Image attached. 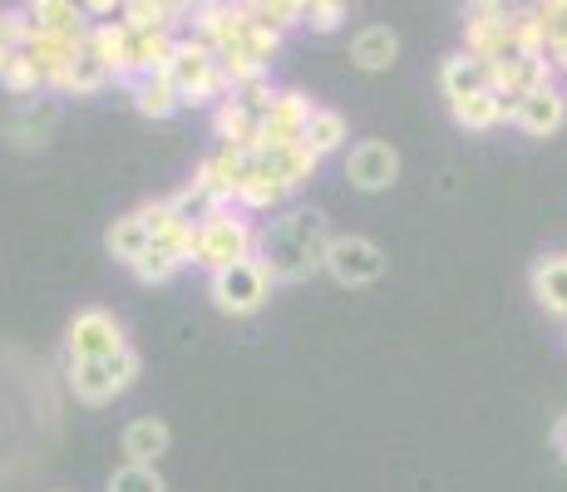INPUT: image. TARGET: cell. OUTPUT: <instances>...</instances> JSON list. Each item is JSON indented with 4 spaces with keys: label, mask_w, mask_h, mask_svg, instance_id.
I'll use <instances>...</instances> for the list:
<instances>
[{
    "label": "cell",
    "mask_w": 567,
    "mask_h": 492,
    "mask_svg": "<svg viewBox=\"0 0 567 492\" xmlns=\"http://www.w3.org/2000/svg\"><path fill=\"white\" fill-rule=\"evenodd\" d=\"M118 20H124L128 30H173L168 25V6H163V0H124Z\"/></svg>",
    "instance_id": "cell-31"
},
{
    "label": "cell",
    "mask_w": 567,
    "mask_h": 492,
    "mask_svg": "<svg viewBox=\"0 0 567 492\" xmlns=\"http://www.w3.org/2000/svg\"><path fill=\"white\" fill-rule=\"evenodd\" d=\"M548 60L558 64V74H567V45H563V50H548Z\"/></svg>",
    "instance_id": "cell-40"
},
{
    "label": "cell",
    "mask_w": 567,
    "mask_h": 492,
    "mask_svg": "<svg viewBox=\"0 0 567 492\" xmlns=\"http://www.w3.org/2000/svg\"><path fill=\"white\" fill-rule=\"evenodd\" d=\"M54 492H64V488H54Z\"/></svg>",
    "instance_id": "cell-43"
},
{
    "label": "cell",
    "mask_w": 567,
    "mask_h": 492,
    "mask_svg": "<svg viewBox=\"0 0 567 492\" xmlns=\"http://www.w3.org/2000/svg\"><path fill=\"white\" fill-rule=\"evenodd\" d=\"M223 80H227V90H247V84H257V80H267V60H257L252 50H227L223 54Z\"/></svg>",
    "instance_id": "cell-29"
},
{
    "label": "cell",
    "mask_w": 567,
    "mask_h": 492,
    "mask_svg": "<svg viewBox=\"0 0 567 492\" xmlns=\"http://www.w3.org/2000/svg\"><path fill=\"white\" fill-rule=\"evenodd\" d=\"M134 108L144 118H173L183 108V98L168 74H144V80H134Z\"/></svg>",
    "instance_id": "cell-22"
},
{
    "label": "cell",
    "mask_w": 567,
    "mask_h": 492,
    "mask_svg": "<svg viewBox=\"0 0 567 492\" xmlns=\"http://www.w3.org/2000/svg\"><path fill=\"white\" fill-rule=\"evenodd\" d=\"M25 15L35 20V30L50 35H70V40H90V15L80 10V0H25Z\"/></svg>",
    "instance_id": "cell-15"
},
{
    "label": "cell",
    "mask_w": 567,
    "mask_h": 492,
    "mask_svg": "<svg viewBox=\"0 0 567 492\" xmlns=\"http://www.w3.org/2000/svg\"><path fill=\"white\" fill-rule=\"evenodd\" d=\"M508 10L514 6H484V0H468L464 10V50L478 60H504L508 50Z\"/></svg>",
    "instance_id": "cell-9"
},
{
    "label": "cell",
    "mask_w": 567,
    "mask_h": 492,
    "mask_svg": "<svg viewBox=\"0 0 567 492\" xmlns=\"http://www.w3.org/2000/svg\"><path fill=\"white\" fill-rule=\"evenodd\" d=\"M252 6V20H261V25H277V30H291V25H301V6L297 0H247Z\"/></svg>",
    "instance_id": "cell-33"
},
{
    "label": "cell",
    "mask_w": 567,
    "mask_h": 492,
    "mask_svg": "<svg viewBox=\"0 0 567 492\" xmlns=\"http://www.w3.org/2000/svg\"><path fill=\"white\" fill-rule=\"evenodd\" d=\"M198 227H203L198 266L223 271V266H233V261H252V257H257V237H261V227L247 222L243 207L207 202V212L198 217Z\"/></svg>",
    "instance_id": "cell-3"
},
{
    "label": "cell",
    "mask_w": 567,
    "mask_h": 492,
    "mask_svg": "<svg viewBox=\"0 0 567 492\" xmlns=\"http://www.w3.org/2000/svg\"><path fill=\"white\" fill-rule=\"evenodd\" d=\"M64 375H70V389L80 404H90V409H104V404H114L118 394H128L138 385V375H144V359H138V349H118L114 359H70L64 355Z\"/></svg>",
    "instance_id": "cell-2"
},
{
    "label": "cell",
    "mask_w": 567,
    "mask_h": 492,
    "mask_svg": "<svg viewBox=\"0 0 567 492\" xmlns=\"http://www.w3.org/2000/svg\"><path fill=\"white\" fill-rule=\"evenodd\" d=\"M128 271H134V281H138V286H168V281L183 271V261L173 257V251L163 247V242H154V247H148L144 257H138Z\"/></svg>",
    "instance_id": "cell-26"
},
{
    "label": "cell",
    "mask_w": 567,
    "mask_h": 492,
    "mask_svg": "<svg viewBox=\"0 0 567 492\" xmlns=\"http://www.w3.org/2000/svg\"><path fill=\"white\" fill-rule=\"evenodd\" d=\"M508 50L514 54H548V30H543V20L533 6L508 10Z\"/></svg>",
    "instance_id": "cell-24"
},
{
    "label": "cell",
    "mask_w": 567,
    "mask_h": 492,
    "mask_svg": "<svg viewBox=\"0 0 567 492\" xmlns=\"http://www.w3.org/2000/svg\"><path fill=\"white\" fill-rule=\"evenodd\" d=\"M16 54H20V50H6V45H0V74L10 70V60H16Z\"/></svg>",
    "instance_id": "cell-41"
},
{
    "label": "cell",
    "mask_w": 567,
    "mask_h": 492,
    "mask_svg": "<svg viewBox=\"0 0 567 492\" xmlns=\"http://www.w3.org/2000/svg\"><path fill=\"white\" fill-rule=\"evenodd\" d=\"M440 90L444 98H468V94H478V90H488V60H478V54H450V60L440 64Z\"/></svg>",
    "instance_id": "cell-17"
},
{
    "label": "cell",
    "mask_w": 567,
    "mask_h": 492,
    "mask_svg": "<svg viewBox=\"0 0 567 492\" xmlns=\"http://www.w3.org/2000/svg\"><path fill=\"white\" fill-rule=\"evenodd\" d=\"M237 98H243L247 108H252L257 118H267L271 108H277V98H281V90L271 80H257V84H247V90H237Z\"/></svg>",
    "instance_id": "cell-37"
},
{
    "label": "cell",
    "mask_w": 567,
    "mask_h": 492,
    "mask_svg": "<svg viewBox=\"0 0 567 492\" xmlns=\"http://www.w3.org/2000/svg\"><path fill=\"white\" fill-rule=\"evenodd\" d=\"M104 84H114V74L104 70L100 60H94L90 50L74 60V70H70V80H64V98H94L104 90Z\"/></svg>",
    "instance_id": "cell-27"
},
{
    "label": "cell",
    "mask_w": 567,
    "mask_h": 492,
    "mask_svg": "<svg viewBox=\"0 0 567 492\" xmlns=\"http://www.w3.org/2000/svg\"><path fill=\"white\" fill-rule=\"evenodd\" d=\"M281 197H287V188L257 163V168L243 178V188H237V207H243V212H271Z\"/></svg>",
    "instance_id": "cell-25"
},
{
    "label": "cell",
    "mask_w": 567,
    "mask_h": 492,
    "mask_svg": "<svg viewBox=\"0 0 567 492\" xmlns=\"http://www.w3.org/2000/svg\"><path fill=\"white\" fill-rule=\"evenodd\" d=\"M173 448V429L158 419V414H138V419L124 423V433H118V453H124V463H148L158 468V458Z\"/></svg>",
    "instance_id": "cell-13"
},
{
    "label": "cell",
    "mask_w": 567,
    "mask_h": 492,
    "mask_svg": "<svg viewBox=\"0 0 567 492\" xmlns=\"http://www.w3.org/2000/svg\"><path fill=\"white\" fill-rule=\"evenodd\" d=\"M173 50H178V35H173V30H134V70H138V80H144V74H168Z\"/></svg>",
    "instance_id": "cell-21"
},
{
    "label": "cell",
    "mask_w": 567,
    "mask_h": 492,
    "mask_svg": "<svg viewBox=\"0 0 567 492\" xmlns=\"http://www.w3.org/2000/svg\"><path fill=\"white\" fill-rule=\"evenodd\" d=\"M553 448H558V458L567 463V414H558V423H553Z\"/></svg>",
    "instance_id": "cell-39"
},
{
    "label": "cell",
    "mask_w": 567,
    "mask_h": 492,
    "mask_svg": "<svg viewBox=\"0 0 567 492\" xmlns=\"http://www.w3.org/2000/svg\"><path fill=\"white\" fill-rule=\"evenodd\" d=\"M138 217H144V227H148V232H154V242H163V237H168L178 222H193V217H183L178 207H173V197H158V202H144V207H138Z\"/></svg>",
    "instance_id": "cell-32"
},
{
    "label": "cell",
    "mask_w": 567,
    "mask_h": 492,
    "mask_svg": "<svg viewBox=\"0 0 567 492\" xmlns=\"http://www.w3.org/2000/svg\"><path fill=\"white\" fill-rule=\"evenodd\" d=\"M154 247V232L144 227V217H138V207L134 212H124V217H114V227L104 232V251L118 261V266H134L144 251Z\"/></svg>",
    "instance_id": "cell-18"
},
{
    "label": "cell",
    "mask_w": 567,
    "mask_h": 492,
    "mask_svg": "<svg viewBox=\"0 0 567 492\" xmlns=\"http://www.w3.org/2000/svg\"><path fill=\"white\" fill-rule=\"evenodd\" d=\"M257 124H261V118L237 94L223 98V104L213 108V138H217V148H247V144H252V134H257Z\"/></svg>",
    "instance_id": "cell-19"
},
{
    "label": "cell",
    "mask_w": 567,
    "mask_h": 492,
    "mask_svg": "<svg viewBox=\"0 0 567 492\" xmlns=\"http://www.w3.org/2000/svg\"><path fill=\"white\" fill-rule=\"evenodd\" d=\"M395 178H400V153L385 138H361L346 153V182L355 192H385L395 188Z\"/></svg>",
    "instance_id": "cell-8"
},
{
    "label": "cell",
    "mask_w": 567,
    "mask_h": 492,
    "mask_svg": "<svg viewBox=\"0 0 567 492\" xmlns=\"http://www.w3.org/2000/svg\"><path fill=\"white\" fill-rule=\"evenodd\" d=\"M326 276L336 281V286L346 291H361V286H375L380 276H385V251L380 242H370V237H331V251H326Z\"/></svg>",
    "instance_id": "cell-6"
},
{
    "label": "cell",
    "mask_w": 567,
    "mask_h": 492,
    "mask_svg": "<svg viewBox=\"0 0 567 492\" xmlns=\"http://www.w3.org/2000/svg\"><path fill=\"white\" fill-rule=\"evenodd\" d=\"M198 6H223V0H198Z\"/></svg>",
    "instance_id": "cell-42"
},
{
    "label": "cell",
    "mask_w": 567,
    "mask_h": 492,
    "mask_svg": "<svg viewBox=\"0 0 567 492\" xmlns=\"http://www.w3.org/2000/svg\"><path fill=\"white\" fill-rule=\"evenodd\" d=\"M261 168L271 172V178L281 182V188H287V197L297 192V188H307V182L316 178V168H321V158H316V153L301 144H287V148H277V153H267V158H261Z\"/></svg>",
    "instance_id": "cell-16"
},
{
    "label": "cell",
    "mask_w": 567,
    "mask_h": 492,
    "mask_svg": "<svg viewBox=\"0 0 567 492\" xmlns=\"http://www.w3.org/2000/svg\"><path fill=\"white\" fill-rule=\"evenodd\" d=\"M563 124H567V94L558 90V84L518 98L514 128H523L528 138H553V134H563Z\"/></svg>",
    "instance_id": "cell-12"
},
{
    "label": "cell",
    "mask_w": 567,
    "mask_h": 492,
    "mask_svg": "<svg viewBox=\"0 0 567 492\" xmlns=\"http://www.w3.org/2000/svg\"><path fill=\"white\" fill-rule=\"evenodd\" d=\"M0 90H6L10 98H35L40 90H45V74L35 70V60H30L25 50L16 54V60H10V70L0 74Z\"/></svg>",
    "instance_id": "cell-28"
},
{
    "label": "cell",
    "mask_w": 567,
    "mask_h": 492,
    "mask_svg": "<svg viewBox=\"0 0 567 492\" xmlns=\"http://www.w3.org/2000/svg\"><path fill=\"white\" fill-rule=\"evenodd\" d=\"M346 15H351V0H316L301 25H311L316 35H331V30L346 25Z\"/></svg>",
    "instance_id": "cell-34"
},
{
    "label": "cell",
    "mask_w": 567,
    "mask_h": 492,
    "mask_svg": "<svg viewBox=\"0 0 567 492\" xmlns=\"http://www.w3.org/2000/svg\"><path fill=\"white\" fill-rule=\"evenodd\" d=\"M80 10L94 20V25H100V20H114L118 10H124V0H80Z\"/></svg>",
    "instance_id": "cell-38"
},
{
    "label": "cell",
    "mask_w": 567,
    "mask_h": 492,
    "mask_svg": "<svg viewBox=\"0 0 567 492\" xmlns=\"http://www.w3.org/2000/svg\"><path fill=\"white\" fill-rule=\"evenodd\" d=\"M118 349H128V335L114 311L84 305L70 315V325H64V355L70 359H114Z\"/></svg>",
    "instance_id": "cell-5"
},
{
    "label": "cell",
    "mask_w": 567,
    "mask_h": 492,
    "mask_svg": "<svg viewBox=\"0 0 567 492\" xmlns=\"http://www.w3.org/2000/svg\"><path fill=\"white\" fill-rule=\"evenodd\" d=\"M538 10L543 30H548V50H563L567 45V0H533Z\"/></svg>",
    "instance_id": "cell-35"
},
{
    "label": "cell",
    "mask_w": 567,
    "mask_h": 492,
    "mask_svg": "<svg viewBox=\"0 0 567 492\" xmlns=\"http://www.w3.org/2000/svg\"><path fill=\"white\" fill-rule=\"evenodd\" d=\"M395 54H400V35L390 25H365L361 35L351 40V60L361 64L365 74L390 70V64H395Z\"/></svg>",
    "instance_id": "cell-20"
},
{
    "label": "cell",
    "mask_w": 567,
    "mask_h": 492,
    "mask_svg": "<svg viewBox=\"0 0 567 492\" xmlns=\"http://www.w3.org/2000/svg\"><path fill=\"white\" fill-rule=\"evenodd\" d=\"M528 286H533V301H538L543 311L567 321V251H553V257L533 261Z\"/></svg>",
    "instance_id": "cell-14"
},
{
    "label": "cell",
    "mask_w": 567,
    "mask_h": 492,
    "mask_svg": "<svg viewBox=\"0 0 567 492\" xmlns=\"http://www.w3.org/2000/svg\"><path fill=\"white\" fill-rule=\"evenodd\" d=\"M281 35H287V30L261 25V20H252V25H247V35H243V50H252L257 60H271V54L281 50Z\"/></svg>",
    "instance_id": "cell-36"
},
{
    "label": "cell",
    "mask_w": 567,
    "mask_h": 492,
    "mask_svg": "<svg viewBox=\"0 0 567 492\" xmlns=\"http://www.w3.org/2000/svg\"><path fill=\"white\" fill-rule=\"evenodd\" d=\"M252 168H257V158L247 148H217L213 158L198 163V172H193V188H198L207 202L237 207V188H243V178Z\"/></svg>",
    "instance_id": "cell-7"
},
{
    "label": "cell",
    "mask_w": 567,
    "mask_h": 492,
    "mask_svg": "<svg viewBox=\"0 0 567 492\" xmlns=\"http://www.w3.org/2000/svg\"><path fill=\"white\" fill-rule=\"evenodd\" d=\"M514 114H518V98L494 94V90H478V94L450 104V118L464 134H488V128H498V124H514Z\"/></svg>",
    "instance_id": "cell-11"
},
{
    "label": "cell",
    "mask_w": 567,
    "mask_h": 492,
    "mask_svg": "<svg viewBox=\"0 0 567 492\" xmlns=\"http://www.w3.org/2000/svg\"><path fill=\"white\" fill-rule=\"evenodd\" d=\"M346 138H351V124H346V114H336V108H316L307 134H301V144H307L316 158H326V153H341Z\"/></svg>",
    "instance_id": "cell-23"
},
{
    "label": "cell",
    "mask_w": 567,
    "mask_h": 492,
    "mask_svg": "<svg viewBox=\"0 0 567 492\" xmlns=\"http://www.w3.org/2000/svg\"><path fill=\"white\" fill-rule=\"evenodd\" d=\"M271 286L277 281L267 276V266L252 257V261H233L223 271H207V295L223 315H257L261 305L271 301Z\"/></svg>",
    "instance_id": "cell-4"
},
{
    "label": "cell",
    "mask_w": 567,
    "mask_h": 492,
    "mask_svg": "<svg viewBox=\"0 0 567 492\" xmlns=\"http://www.w3.org/2000/svg\"><path fill=\"white\" fill-rule=\"evenodd\" d=\"M109 492H168V483H163L158 468L148 463H124L109 473Z\"/></svg>",
    "instance_id": "cell-30"
},
{
    "label": "cell",
    "mask_w": 567,
    "mask_h": 492,
    "mask_svg": "<svg viewBox=\"0 0 567 492\" xmlns=\"http://www.w3.org/2000/svg\"><path fill=\"white\" fill-rule=\"evenodd\" d=\"M326 251H331V227L311 207L271 217L257 237V261L277 286H301L316 271H326Z\"/></svg>",
    "instance_id": "cell-1"
},
{
    "label": "cell",
    "mask_w": 567,
    "mask_h": 492,
    "mask_svg": "<svg viewBox=\"0 0 567 492\" xmlns=\"http://www.w3.org/2000/svg\"><path fill=\"white\" fill-rule=\"evenodd\" d=\"M90 54L104 64L109 74H114V84H134L138 70H134V30L124 25V20H100V25L90 30Z\"/></svg>",
    "instance_id": "cell-10"
}]
</instances>
